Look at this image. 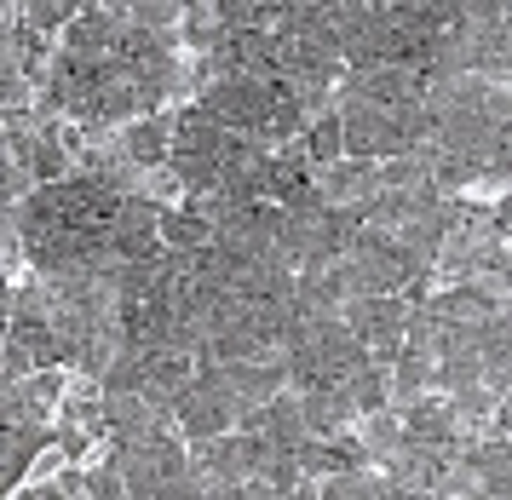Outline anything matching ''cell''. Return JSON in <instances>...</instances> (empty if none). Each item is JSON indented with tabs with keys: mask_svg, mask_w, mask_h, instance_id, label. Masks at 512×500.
I'll return each instance as SVG.
<instances>
[{
	"mask_svg": "<svg viewBox=\"0 0 512 500\" xmlns=\"http://www.w3.org/2000/svg\"><path fill=\"white\" fill-rule=\"evenodd\" d=\"M173 420H179L185 443H208V437L231 432L236 403L219 386H208V380H190V386H179V397H173Z\"/></svg>",
	"mask_w": 512,
	"mask_h": 500,
	"instance_id": "1",
	"label": "cell"
},
{
	"mask_svg": "<svg viewBox=\"0 0 512 500\" xmlns=\"http://www.w3.org/2000/svg\"><path fill=\"white\" fill-rule=\"evenodd\" d=\"M52 437H58V426H47V420L6 426V455H0V483H6V495H18V489H24L29 466L52 449Z\"/></svg>",
	"mask_w": 512,
	"mask_h": 500,
	"instance_id": "2",
	"label": "cell"
},
{
	"mask_svg": "<svg viewBox=\"0 0 512 500\" xmlns=\"http://www.w3.org/2000/svg\"><path fill=\"white\" fill-rule=\"evenodd\" d=\"M121 144H127V156L139 161V167H162V161L173 156V110L127 121V127H121Z\"/></svg>",
	"mask_w": 512,
	"mask_h": 500,
	"instance_id": "3",
	"label": "cell"
},
{
	"mask_svg": "<svg viewBox=\"0 0 512 500\" xmlns=\"http://www.w3.org/2000/svg\"><path fill=\"white\" fill-rule=\"evenodd\" d=\"M346 397L357 414H374V409H392V374L380 363H363L357 374H346Z\"/></svg>",
	"mask_w": 512,
	"mask_h": 500,
	"instance_id": "4",
	"label": "cell"
},
{
	"mask_svg": "<svg viewBox=\"0 0 512 500\" xmlns=\"http://www.w3.org/2000/svg\"><path fill=\"white\" fill-rule=\"evenodd\" d=\"M162 242L167 248L196 253V248H208L213 242V225L202 219V213H190V207H162Z\"/></svg>",
	"mask_w": 512,
	"mask_h": 500,
	"instance_id": "5",
	"label": "cell"
},
{
	"mask_svg": "<svg viewBox=\"0 0 512 500\" xmlns=\"http://www.w3.org/2000/svg\"><path fill=\"white\" fill-rule=\"evenodd\" d=\"M305 156H311V167H323V161L346 156V138H340V110H323L305 121Z\"/></svg>",
	"mask_w": 512,
	"mask_h": 500,
	"instance_id": "6",
	"label": "cell"
},
{
	"mask_svg": "<svg viewBox=\"0 0 512 500\" xmlns=\"http://www.w3.org/2000/svg\"><path fill=\"white\" fill-rule=\"evenodd\" d=\"M24 18L47 35H64L75 18H81V0H24Z\"/></svg>",
	"mask_w": 512,
	"mask_h": 500,
	"instance_id": "7",
	"label": "cell"
},
{
	"mask_svg": "<svg viewBox=\"0 0 512 500\" xmlns=\"http://www.w3.org/2000/svg\"><path fill=\"white\" fill-rule=\"evenodd\" d=\"M139 190L150 196V202H162V207H179V202H185V179H179V167H173V161H162V167H144Z\"/></svg>",
	"mask_w": 512,
	"mask_h": 500,
	"instance_id": "8",
	"label": "cell"
},
{
	"mask_svg": "<svg viewBox=\"0 0 512 500\" xmlns=\"http://www.w3.org/2000/svg\"><path fill=\"white\" fill-rule=\"evenodd\" d=\"M87 495L93 500H116V495H127V472H121V460H98L93 472H87Z\"/></svg>",
	"mask_w": 512,
	"mask_h": 500,
	"instance_id": "9",
	"label": "cell"
},
{
	"mask_svg": "<svg viewBox=\"0 0 512 500\" xmlns=\"http://www.w3.org/2000/svg\"><path fill=\"white\" fill-rule=\"evenodd\" d=\"M213 12H219V23L225 29H254V18H259V0H213Z\"/></svg>",
	"mask_w": 512,
	"mask_h": 500,
	"instance_id": "10",
	"label": "cell"
}]
</instances>
